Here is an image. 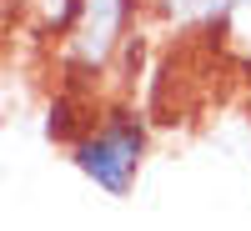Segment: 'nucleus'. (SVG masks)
I'll return each instance as SVG.
<instances>
[{"instance_id": "nucleus-1", "label": "nucleus", "mask_w": 251, "mask_h": 231, "mask_svg": "<svg viewBox=\"0 0 251 231\" xmlns=\"http://www.w3.org/2000/svg\"><path fill=\"white\" fill-rule=\"evenodd\" d=\"M146 156H151V121H146V111L136 101H126V96L96 106L91 126L71 146L75 171L86 176L96 191H106V196H131L136 191Z\"/></svg>"}, {"instance_id": "nucleus-2", "label": "nucleus", "mask_w": 251, "mask_h": 231, "mask_svg": "<svg viewBox=\"0 0 251 231\" xmlns=\"http://www.w3.org/2000/svg\"><path fill=\"white\" fill-rule=\"evenodd\" d=\"M141 15H146V0H80L75 20L55 40V60L66 71V86L91 91L100 76H111L126 46L141 35L136 30Z\"/></svg>"}, {"instance_id": "nucleus-3", "label": "nucleus", "mask_w": 251, "mask_h": 231, "mask_svg": "<svg viewBox=\"0 0 251 231\" xmlns=\"http://www.w3.org/2000/svg\"><path fill=\"white\" fill-rule=\"evenodd\" d=\"M146 15L176 35H221L231 0H146Z\"/></svg>"}, {"instance_id": "nucleus-4", "label": "nucleus", "mask_w": 251, "mask_h": 231, "mask_svg": "<svg viewBox=\"0 0 251 231\" xmlns=\"http://www.w3.org/2000/svg\"><path fill=\"white\" fill-rule=\"evenodd\" d=\"M10 5H15V20H25L35 35L60 40V35H66V26L75 20L80 0H10Z\"/></svg>"}, {"instance_id": "nucleus-5", "label": "nucleus", "mask_w": 251, "mask_h": 231, "mask_svg": "<svg viewBox=\"0 0 251 231\" xmlns=\"http://www.w3.org/2000/svg\"><path fill=\"white\" fill-rule=\"evenodd\" d=\"M221 51L236 60L241 71H251V0H231V15L221 26Z\"/></svg>"}, {"instance_id": "nucleus-6", "label": "nucleus", "mask_w": 251, "mask_h": 231, "mask_svg": "<svg viewBox=\"0 0 251 231\" xmlns=\"http://www.w3.org/2000/svg\"><path fill=\"white\" fill-rule=\"evenodd\" d=\"M0 10H10V15H15V5H10V0H0Z\"/></svg>"}]
</instances>
